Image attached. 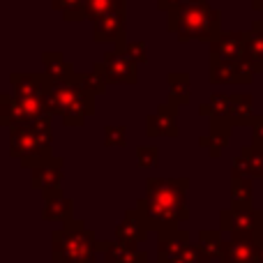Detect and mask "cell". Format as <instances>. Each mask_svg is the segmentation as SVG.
Returning <instances> with one entry per match:
<instances>
[{"instance_id":"obj_1","label":"cell","mask_w":263,"mask_h":263,"mask_svg":"<svg viewBox=\"0 0 263 263\" xmlns=\"http://www.w3.org/2000/svg\"><path fill=\"white\" fill-rule=\"evenodd\" d=\"M190 178H148L145 196L136 201V208L145 215L150 231L180 227L190 219L187 208Z\"/></svg>"},{"instance_id":"obj_2","label":"cell","mask_w":263,"mask_h":263,"mask_svg":"<svg viewBox=\"0 0 263 263\" xmlns=\"http://www.w3.org/2000/svg\"><path fill=\"white\" fill-rule=\"evenodd\" d=\"M166 16L168 32L178 35L180 42H213L222 32V14L208 0H187Z\"/></svg>"},{"instance_id":"obj_3","label":"cell","mask_w":263,"mask_h":263,"mask_svg":"<svg viewBox=\"0 0 263 263\" xmlns=\"http://www.w3.org/2000/svg\"><path fill=\"white\" fill-rule=\"evenodd\" d=\"M53 116H44L37 123L16 125L9 129V155L23 168H35L53 157Z\"/></svg>"},{"instance_id":"obj_4","label":"cell","mask_w":263,"mask_h":263,"mask_svg":"<svg viewBox=\"0 0 263 263\" xmlns=\"http://www.w3.org/2000/svg\"><path fill=\"white\" fill-rule=\"evenodd\" d=\"M74 74L69 79H63V81H53L49 95H46V104H49L51 116H60L65 127H81L88 116L95 114L97 95L83 90L74 81Z\"/></svg>"},{"instance_id":"obj_5","label":"cell","mask_w":263,"mask_h":263,"mask_svg":"<svg viewBox=\"0 0 263 263\" xmlns=\"http://www.w3.org/2000/svg\"><path fill=\"white\" fill-rule=\"evenodd\" d=\"M53 252L51 259L55 263H97V236L86 227L83 219H69L63 229L51 233Z\"/></svg>"},{"instance_id":"obj_6","label":"cell","mask_w":263,"mask_h":263,"mask_svg":"<svg viewBox=\"0 0 263 263\" xmlns=\"http://www.w3.org/2000/svg\"><path fill=\"white\" fill-rule=\"evenodd\" d=\"M44 116H51L46 97H16L12 92L0 95V125L7 129L16 125L37 123Z\"/></svg>"},{"instance_id":"obj_7","label":"cell","mask_w":263,"mask_h":263,"mask_svg":"<svg viewBox=\"0 0 263 263\" xmlns=\"http://www.w3.org/2000/svg\"><path fill=\"white\" fill-rule=\"evenodd\" d=\"M263 63L245 55L242 60L233 63H210L208 65V81L213 86H247L261 74Z\"/></svg>"},{"instance_id":"obj_8","label":"cell","mask_w":263,"mask_h":263,"mask_svg":"<svg viewBox=\"0 0 263 263\" xmlns=\"http://www.w3.org/2000/svg\"><path fill=\"white\" fill-rule=\"evenodd\" d=\"M263 224V210L254 205H233L219 210V229L231 236H256Z\"/></svg>"},{"instance_id":"obj_9","label":"cell","mask_w":263,"mask_h":263,"mask_svg":"<svg viewBox=\"0 0 263 263\" xmlns=\"http://www.w3.org/2000/svg\"><path fill=\"white\" fill-rule=\"evenodd\" d=\"M247 55V30H222L208 42L210 63H233Z\"/></svg>"},{"instance_id":"obj_10","label":"cell","mask_w":263,"mask_h":263,"mask_svg":"<svg viewBox=\"0 0 263 263\" xmlns=\"http://www.w3.org/2000/svg\"><path fill=\"white\" fill-rule=\"evenodd\" d=\"M102 74L109 83H120V86H134L139 81V65L132 58H127L123 46H114V51L104 55L102 63H97Z\"/></svg>"},{"instance_id":"obj_11","label":"cell","mask_w":263,"mask_h":263,"mask_svg":"<svg viewBox=\"0 0 263 263\" xmlns=\"http://www.w3.org/2000/svg\"><path fill=\"white\" fill-rule=\"evenodd\" d=\"M92 40L97 44H114V46L127 44V14H125V5L111 9L100 21H95Z\"/></svg>"},{"instance_id":"obj_12","label":"cell","mask_w":263,"mask_h":263,"mask_svg":"<svg viewBox=\"0 0 263 263\" xmlns=\"http://www.w3.org/2000/svg\"><path fill=\"white\" fill-rule=\"evenodd\" d=\"M148 233H150V227L145 215L139 208H129L125 213L123 222H118V227H116L114 238L127 247H141L148 240Z\"/></svg>"},{"instance_id":"obj_13","label":"cell","mask_w":263,"mask_h":263,"mask_svg":"<svg viewBox=\"0 0 263 263\" xmlns=\"http://www.w3.org/2000/svg\"><path fill=\"white\" fill-rule=\"evenodd\" d=\"M42 201H44V208H42V219L44 222H69L74 219V201L69 196H65V192L60 187L42 192Z\"/></svg>"},{"instance_id":"obj_14","label":"cell","mask_w":263,"mask_h":263,"mask_svg":"<svg viewBox=\"0 0 263 263\" xmlns=\"http://www.w3.org/2000/svg\"><path fill=\"white\" fill-rule=\"evenodd\" d=\"M55 79H51L46 72L42 74H23L14 72L9 74V83H12V95L16 97H46L53 86Z\"/></svg>"},{"instance_id":"obj_15","label":"cell","mask_w":263,"mask_h":263,"mask_svg":"<svg viewBox=\"0 0 263 263\" xmlns=\"http://www.w3.org/2000/svg\"><path fill=\"white\" fill-rule=\"evenodd\" d=\"M145 134L148 136H168L176 139L178 136V106L171 102H164L145 118Z\"/></svg>"},{"instance_id":"obj_16","label":"cell","mask_w":263,"mask_h":263,"mask_svg":"<svg viewBox=\"0 0 263 263\" xmlns=\"http://www.w3.org/2000/svg\"><path fill=\"white\" fill-rule=\"evenodd\" d=\"M190 245H192V236L187 229H178V227L162 229V231H157V261L166 263L168 259L185 252Z\"/></svg>"},{"instance_id":"obj_17","label":"cell","mask_w":263,"mask_h":263,"mask_svg":"<svg viewBox=\"0 0 263 263\" xmlns=\"http://www.w3.org/2000/svg\"><path fill=\"white\" fill-rule=\"evenodd\" d=\"M63 168H65V159L53 155V157L46 159L44 164L30 168V187L37 192H46V190H53V187H60L63 176H65Z\"/></svg>"},{"instance_id":"obj_18","label":"cell","mask_w":263,"mask_h":263,"mask_svg":"<svg viewBox=\"0 0 263 263\" xmlns=\"http://www.w3.org/2000/svg\"><path fill=\"white\" fill-rule=\"evenodd\" d=\"M219 263H261L259 245L254 236H231L224 247V256Z\"/></svg>"},{"instance_id":"obj_19","label":"cell","mask_w":263,"mask_h":263,"mask_svg":"<svg viewBox=\"0 0 263 263\" xmlns=\"http://www.w3.org/2000/svg\"><path fill=\"white\" fill-rule=\"evenodd\" d=\"M231 129H233V123L231 120H219V118H210V125H208V134L201 136L199 139V145L201 148L208 150L210 157H219L222 150L229 145L231 141Z\"/></svg>"},{"instance_id":"obj_20","label":"cell","mask_w":263,"mask_h":263,"mask_svg":"<svg viewBox=\"0 0 263 263\" xmlns=\"http://www.w3.org/2000/svg\"><path fill=\"white\" fill-rule=\"evenodd\" d=\"M97 252H102L109 263H150L148 254L141 247H127L123 242H118L116 238L114 240H100Z\"/></svg>"},{"instance_id":"obj_21","label":"cell","mask_w":263,"mask_h":263,"mask_svg":"<svg viewBox=\"0 0 263 263\" xmlns=\"http://www.w3.org/2000/svg\"><path fill=\"white\" fill-rule=\"evenodd\" d=\"M231 173H240V176L261 178L263 176V148L259 145H245L240 153L233 157Z\"/></svg>"},{"instance_id":"obj_22","label":"cell","mask_w":263,"mask_h":263,"mask_svg":"<svg viewBox=\"0 0 263 263\" xmlns=\"http://www.w3.org/2000/svg\"><path fill=\"white\" fill-rule=\"evenodd\" d=\"M254 120V100L247 92L231 95V123L233 127H247Z\"/></svg>"},{"instance_id":"obj_23","label":"cell","mask_w":263,"mask_h":263,"mask_svg":"<svg viewBox=\"0 0 263 263\" xmlns=\"http://www.w3.org/2000/svg\"><path fill=\"white\" fill-rule=\"evenodd\" d=\"M166 83H168V100L166 102H171V104L178 106V109L190 104V95H192L190 74L187 72H171L166 77Z\"/></svg>"},{"instance_id":"obj_24","label":"cell","mask_w":263,"mask_h":263,"mask_svg":"<svg viewBox=\"0 0 263 263\" xmlns=\"http://www.w3.org/2000/svg\"><path fill=\"white\" fill-rule=\"evenodd\" d=\"M199 245L205 254V261H222L227 240H222V229H201L199 231Z\"/></svg>"},{"instance_id":"obj_25","label":"cell","mask_w":263,"mask_h":263,"mask_svg":"<svg viewBox=\"0 0 263 263\" xmlns=\"http://www.w3.org/2000/svg\"><path fill=\"white\" fill-rule=\"evenodd\" d=\"M199 114L205 118H219V120H231V95H222V92H213L205 104L199 106Z\"/></svg>"},{"instance_id":"obj_26","label":"cell","mask_w":263,"mask_h":263,"mask_svg":"<svg viewBox=\"0 0 263 263\" xmlns=\"http://www.w3.org/2000/svg\"><path fill=\"white\" fill-rule=\"evenodd\" d=\"M42 65H44V72L49 74L55 81H63V79H69L74 74V67L65 60V55L60 51H46L42 55Z\"/></svg>"},{"instance_id":"obj_27","label":"cell","mask_w":263,"mask_h":263,"mask_svg":"<svg viewBox=\"0 0 263 263\" xmlns=\"http://www.w3.org/2000/svg\"><path fill=\"white\" fill-rule=\"evenodd\" d=\"M254 178L240 176V173H231V203L233 205H252V196H254Z\"/></svg>"},{"instance_id":"obj_28","label":"cell","mask_w":263,"mask_h":263,"mask_svg":"<svg viewBox=\"0 0 263 263\" xmlns=\"http://www.w3.org/2000/svg\"><path fill=\"white\" fill-rule=\"evenodd\" d=\"M74 81L79 83V86L83 88V90H88V92H92V95H104L106 92V88H109V81H106V77L102 74V69L97 67H92V72H88V74H74Z\"/></svg>"},{"instance_id":"obj_29","label":"cell","mask_w":263,"mask_h":263,"mask_svg":"<svg viewBox=\"0 0 263 263\" xmlns=\"http://www.w3.org/2000/svg\"><path fill=\"white\" fill-rule=\"evenodd\" d=\"M53 9L69 23L86 18V0H53Z\"/></svg>"},{"instance_id":"obj_30","label":"cell","mask_w":263,"mask_h":263,"mask_svg":"<svg viewBox=\"0 0 263 263\" xmlns=\"http://www.w3.org/2000/svg\"><path fill=\"white\" fill-rule=\"evenodd\" d=\"M247 55L263 63V21L256 18L247 30Z\"/></svg>"},{"instance_id":"obj_31","label":"cell","mask_w":263,"mask_h":263,"mask_svg":"<svg viewBox=\"0 0 263 263\" xmlns=\"http://www.w3.org/2000/svg\"><path fill=\"white\" fill-rule=\"evenodd\" d=\"M120 5H125V0H86V18L95 23Z\"/></svg>"},{"instance_id":"obj_32","label":"cell","mask_w":263,"mask_h":263,"mask_svg":"<svg viewBox=\"0 0 263 263\" xmlns=\"http://www.w3.org/2000/svg\"><path fill=\"white\" fill-rule=\"evenodd\" d=\"M104 145L106 148H125L127 145V127L125 125H106Z\"/></svg>"},{"instance_id":"obj_33","label":"cell","mask_w":263,"mask_h":263,"mask_svg":"<svg viewBox=\"0 0 263 263\" xmlns=\"http://www.w3.org/2000/svg\"><path fill=\"white\" fill-rule=\"evenodd\" d=\"M136 164L141 168H155L159 164V148L157 145H139L136 148Z\"/></svg>"},{"instance_id":"obj_34","label":"cell","mask_w":263,"mask_h":263,"mask_svg":"<svg viewBox=\"0 0 263 263\" xmlns=\"http://www.w3.org/2000/svg\"><path fill=\"white\" fill-rule=\"evenodd\" d=\"M166 263H208V261H205V254H203V250H201L199 242H196V245L192 242L185 252H180L178 256L168 259Z\"/></svg>"},{"instance_id":"obj_35","label":"cell","mask_w":263,"mask_h":263,"mask_svg":"<svg viewBox=\"0 0 263 263\" xmlns=\"http://www.w3.org/2000/svg\"><path fill=\"white\" fill-rule=\"evenodd\" d=\"M123 51H125V55L134 60L136 65L148 63V46H145V42H141V40H136V42H127V44L123 46Z\"/></svg>"},{"instance_id":"obj_36","label":"cell","mask_w":263,"mask_h":263,"mask_svg":"<svg viewBox=\"0 0 263 263\" xmlns=\"http://www.w3.org/2000/svg\"><path fill=\"white\" fill-rule=\"evenodd\" d=\"M252 143L263 148V114L261 116H254V120H252Z\"/></svg>"},{"instance_id":"obj_37","label":"cell","mask_w":263,"mask_h":263,"mask_svg":"<svg viewBox=\"0 0 263 263\" xmlns=\"http://www.w3.org/2000/svg\"><path fill=\"white\" fill-rule=\"evenodd\" d=\"M187 0H157V9L159 12H173L176 7H180V5H185Z\"/></svg>"},{"instance_id":"obj_38","label":"cell","mask_w":263,"mask_h":263,"mask_svg":"<svg viewBox=\"0 0 263 263\" xmlns=\"http://www.w3.org/2000/svg\"><path fill=\"white\" fill-rule=\"evenodd\" d=\"M256 245H259V261L263 263V224H261V229L256 231Z\"/></svg>"},{"instance_id":"obj_39","label":"cell","mask_w":263,"mask_h":263,"mask_svg":"<svg viewBox=\"0 0 263 263\" xmlns=\"http://www.w3.org/2000/svg\"><path fill=\"white\" fill-rule=\"evenodd\" d=\"M252 9L259 14V18L263 21V0H252Z\"/></svg>"},{"instance_id":"obj_40","label":"cell","mask_w":263,"mask_h":263,"mask_svg":"<svg viewBox=\"0 0 263 263\" xmlns=\"http://www.w3.org/2000/svg\"><path fill=\"white\" fill-rule=\"evenodd\" d=\"M261 185H263V176H261Z\"/></svg>"},{"instance_id":"obj_41","label":"cell","mask_w":263,"mask_h":263,"mask_svg":"<svg viewBox=\"0 0 263 263\" xmlns=\"http://www.w3.org/2000/svg\"><path fill=\"white\" fill-rule=\"evenodd\" d=\"M155 3H157V0H155Z\"/></svg>"},{"instance_id":"obj_42","label":"cell","mask_w":263,"mask_h":263,"mask_svg":"<svg viewBox=\"0 0 263 263\" xmlns=\"http://www.w3.org/2000/svg\"><path fill=\"white\" fill-rule=\"evenodd\" d=\"M157 263H159V261H157Z\"/></svg>"}]
</instances>
